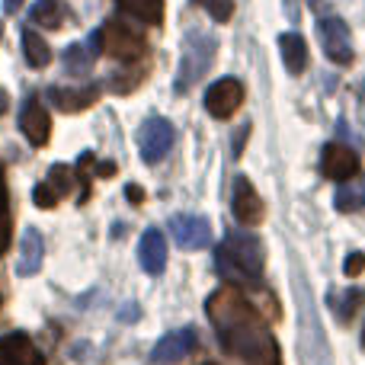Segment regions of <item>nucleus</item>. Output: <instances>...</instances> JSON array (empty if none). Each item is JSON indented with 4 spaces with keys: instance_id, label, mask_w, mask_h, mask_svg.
Masks as SVG:
<instances>
[{
    "instance_id": "1",
    "label": "nucleus",
    "mask_w": 365,
    "mask_h": 365,
    "mask_svg": "<svg viewBox=\"0 0 365 365\" xmlns=\"http://www.w3.org/2000/svg\"><path fill=\"white\" fill-rule=\"evenodd\" d=\"M208 321L218 334L221 346L237 356L244 365H282L279 343L263 324V314L253 311V304L237 289L225 285L205 304Z\"/></svg>"
},
{
    "instance_id": "2",
    "label": "nucleus",
    "mask_w": 365,
    "mask_h": 365,
    "mask_svg": "<svg viewBox=\"0 0 365 365\" xmlns=\"http://www.w3.org/2000/svg\"><path fill=\"white\" fill-rule=\"evenodd\" d=\"M215 263L225 279H231L234 285H253L263 272V247L253 234L231 231L227 240L215 250Z\"/></svg>"
},
{
    "instance_id": "3",
    "label": "nucleus",
    "mask_w": 365,
    "mask_h": 365,
    "mask_svg": "<svg viewBox=\"0 0 365 365\" xmlns=\"http://www.w3.org/2000/svg\"><path fill=\"white\" fill-rule=\"evenodd\" d=\"M215 38L208 32H189L182 38V55H180V71H177V93L189 90L192 83H199L205 77V71L212 68L215 61Z\"/></svg>"
},
{
    "instance_id": "4",
    "label": "nucleus",
    "mask_w": 365,
    "mask_h": 365,
    "mask_svg": "<svg viewBox=\"0 0 365 365\" xmlns=\"http://www.w3.org/2000/svg\"><path fill=\"white\" fill-rule=\"evenodd\" d=\"M96 38H100V48L115 61H138L145 55V36L132 23H122V19H109L96 32Z\"/></svg>"
},
{
    "instance_id": "5",
    "label": "nucleus",
    "mask_w": 365,
    "mask_h": 365,
    "mask_svg": "<svg viewBox=\"0 0 365 365\" xmlns=\"http://www.w3.org/2000/svg\"><path fill=\"white\" fill-rule=\"evenodd\" d=\"M173 141H177V132H173V125L167 119H160V115L148 119L145 125L138 128V151H141V158H145L148 164L164 160L167 154H170Z\"/></svg>"
},
{
    "instance_id": "6",
    "label": "nucleus",
    "mask_w": 365,
    "mask_h": 365,
    "mask_svg": "<svg viewBox=\"0 0 365 365\" xmlns=\"http://www.w3.org/2000/svg\"><path fill=\"white\" fill-rule=\"evenodd\" d=\"M317 38L324 45V55L334 64H353L356 51H353V36H349L346 23L336 16H324L317 23Z\"/></svg>"
},
{
    "instance_id": "7",
    "label": "nucleus",
    "mask_w": 365,
    "mask_h": 365,
    "mask_svg": "<svg viewBox=\"0 0 365 365\" xmlns=\"http://www.w3.org/2000/svg\"><path fill=\"white\" fill-rule=\"evenodd\" d=\"M240 103H244V83L234 81V77H221V81H215L205 93V109L215 115V119H227V115H234L240 109Z\"/></svg>"
},
{
    "instance_id": "8",
    "label": "nucleus",
    "mask_w": 365,
    "mask_h": 365,
    "mask_svg": "<svg viewBox=\"0 0 365 365\" xmlns=\"http://www.w3.org/2000/svg\"><path fill=\"white\" fill-rule=\"evenodd\" d=\"M321 173L327 180H334V182L353 180L356 173H359V154H356L353 148L334 141V145H327L324 148V154H321Z\"/></svg>"
},
{
    "instance_id": "9",
    "label": "nucleus",
    "mask_w": 365,
    "mask_h": 365,
    "mask_svg": "<svg viewBox=\"0 0 365 365\" xmlns=\"http://www.w3.org/2000/svg\"><path fill=\"white\" fill-rule=\"evenodd\" d=\"M170 234L182 250H202L212 240V227L202 215H177L170 221Z\"/></svg>"
},
{
    "instance_id": "10",
    "label": "nucleus",
    "mask_w": 365,
    "mask_h": 365,
    "mask_svg": "<svg viewBox=\"0 0 365 365\" xmlns=\"http://www.w3.org/2000/svg\"><path fill=\"white\" fill-rule=\"evenodd\" d=\"M0 365H45V356L29 336L16 330V334L0 336Z\"/></svg>"
},
{
    "instance_id": "11",
    "label": "nucleus",
    "mask_w": 365,
    "mask_h": 365,
    "mask_svg": "<svg viewBox=\"0 0 365 365\" xmlns=\"http://www.w3.org/2000/svg\"><path fill=\"white\" fill-rule=\"evenodd\" d=\"M195 349V334L192 330H173V334L160 336L151 349V359L160 362V365H173V362H182L189 353Z\"/></svg>"
},
{
    "instance_id": "12",
    "label": "nucleus",
    "mask_w": 365,
    "mask_h": 365,
    "mask_svg": "<svg viewBox=\"0 0 365 365\" xmlns=\"http://www.w3.org/2000/svg\"><path fill=\"white\" fill-rule=\"evenodd\" d=\"M19 128H23V135L29 138V145H36V148H42L45 141H48L51 119H48L45 106L36 100V96H29V100L23 103V113H19Z\"/></svg>"
},
{
    "instance_id": "13",
    "label": "nucleus",
    "mask_w": 365,
    "mask_h": 365,
    "mask_svg": "<svg viewBox=\"0 0 365 365\" xmlns=\"http://www.w3.org/2000/svg\"><path fill=\"white\" fill-rule=\"evenodd\" d=\"M234 218L247 227L263 221V202H259L257 189H253V182L247 177L234 180Z\"/></svg>"
},
{
    "instance_id": "14",
    "label": "nucleus",
    "mask_w": 365,
    "mask_h": 365,
    "mask_svg": "<svg viewBox=\"0 0 365 365\" xmlns=\"http://www.w3.org/2000/svg\"><path fill=\"white\" fill-rule=\"evenodd\" d=\"M48 100L55 103V109H61V113H81V109H90L100 100V87H96V83H90V87H74V90L51 87Z\"/></svg>"
},
{
    "instance_id": "15",
    "label": "nucleus",
    "mask_w": 365,
    "mask_h": 365,
    "mask_svg": "<svg viewBox=\"0 0 365 365\" xmlns=\"http://www.w3.org/2000/svg\"><path fill=\"white\" fill-rule=\"evenodd\" d=\"M138 259H141V266H145V272H151V276L164 272V266H167V240H164V234H160L158 227H148V231L141 234Z\"/></svg>"
},
{
    "instance_id": "16",
    "label": "nucleus",
    "mask_w": 365,
    "mask_h": 365,
    "mask_svg": "<svg viewBox=\"0 0 365 365\" xmlns=\"http://www.w3.org/2000/svg\"><path fill=\"white\" fill-rule=\"evenodd\" d=\"M42 257H45V244H42V234L36 227L23 234V247H19V263H16V272L19 276H36L42 269Z\"/></svg>"
},
{
    "instance_id": "17",
    "label": "nucleus",
    "mask_w": 365,
    "mask_h": 365,
    "mask_svg": "<svg viewBox=\"0 0 365 365\" xmlns=\"http://www.w3.org/2000/svg\"><path fill=\"white\" fill-rule=\"evenodd\" d=\"M279 51H282V61L289 68V74H302L308 68V42L298 32H285L279 38Z\"/></svg>"
},
{
    "instance_id": "18",
    "label": "nucleus",
    "mask_w": 365,
    "mask_h": 365,
    "mask_svg": "<svg viewBox=\"0 0 365 365\" xmlns=\"http://www.w3.org/2000/svg\"><path fill=\"white\" fill-rule=\"evenodd\" d=\"M100 38H90V42H77V45H71L68 51H64V68H68V74H87L90 68H93V61H96V55H100Z\"/></svg>"
},
{
    "instance_id": "19",
    "label": "nucleus",
    "mask_w": 365,
    "mask_h": 365,
    "mask_svg": "<svg viewBox=\"0 0 365 365\" xmlns=\"http://www.w3.org/2000/svg\"><path fill=\"white\" fill-rule=\"evenodd\" d=\"M32 23L45 26V29H61L64 19H68V6L64 0H36V6L29 10Z\"/></svg>"
},
{
    "instance_id": "20",
    "label": "nucleus",
    "mask_w": 365,
    "mask_h": 365,
    "mask_svg": "<svg viewBox=\"0 0 365 365\" xmlns=\"http://www.w3.org/2000/svg\"><path fill=\"white\" fill-rule=\"evenodd\" d=\"M115 4L122 6L125 13H132L135 19H141V23H160V16H164V0H115Z\"/></svg>"
},
{
    "instance_id": "21",
    "label": "nucleus",
    "mask_w": 365,
    "mask_h": 365,
    "mask_svg": "<svg viewBox=\"0 0 365 365\" xmlns=\"http://www.w3.org/2000/svg\"><path fill=\"white\" fill-rule=\"evenodd\" d=\"M23 55H26V61H29L32 68H45V64L51 61L48 42H45L38 32H32V29L23 32Z\"/></svg>"
},
{
    "instance_id": "22",
    "label": "nucleus",
    "mask_w": 365,
    "mask_h": 365,
    "mask_svg": "<svg viewBox=\"0 0 365 365\" xmlns=\"http://www.w3.org/2000/svg\"><path fill=\"white\" fill-rule=\"evenodd\" d=\"M334 205L340 208V212H362V208H365V180L356 182V186L336 189Z\"/></svg>"
},
{
    "instance_id": "23",
    "label": "nucleus",
    "mask_w": 365,
    "mask_h": 365,
    "mask_svg": "<svg viewBox=\"0 0 365 365\" xmlns=\"http://www.w3.org/2000/svg\"><path fill=\"white\" fill-rule=\"evenodd\" d=\"M330 304L340 311L343 321H349V317L356 314V308L362 304V292H359V289H346L343 295H334V298H330Z\"/></svg>"
},
{
    "instance_id": "24",
    "label": "nucleus",
    "mask_w": 365,
    "mask_h": 365,
    "mask_svg": "<svg viewBox=\"0 0 365 365\" xmlns=\"http://www.w3.org/2000/svg\"><path fill=\"white\" fill-rule=\"evenodd\" d=\"M48 182L58 189V195H64L68 189H74V170H71V167H64V164H55L48 170Z\"/></svg>"
},
{
    "instance_id": "25",
    "label": "nucleus",
    "mask_w": 365,
    "mask_h": 365,
    "mask_svg": "<svg viewBox=\"0 0 365 365\" xmlns=\"http://www.w3.org/2000/svg\"><path fill=\"white\" fill-rule=\"evenodd\" d=\"M32 202H36L38 208H55L58 202H61V195H58V189L51 186V182H38V186L32 189Z\"/></svg>"
},
{
    "instance_id": "26",
    "label": "nucleus",
    "mask_w": 365,
    "mask_h": 365,
    "mask_svg": "<svg viewBox=\"0 0 365 365\" xmlns=\"http://www.w3.org/2000/svg\"><path fill=\"white\" fill-rule=\"evenodd\" d=\"M192 4L205 6V10L212 13L218 23H227V19H231V13H234V0H192Z\"/></svg>"
},
{
    "instance_id": "27",
    "label": "nucleus",
    "mask_w": 365,
    "mask_h": 365,
    "mask_svg": "<svg viewBox=\"0 0 365 365\" xmlns=\"http://www.w3.org/2000/svg\"><path fill=\"white\" fill-rule=\"evenodd\" d=\"M362 269H365V253H349L346 263H343V272L346 276H359Z\"/></svg>"
},
{
    "instance_id": "28",
    "label": "nucleus",
    "mask_w": 365,
    "mask_h": 365,
    "mask_svg": "<svg viewBox=\"0 0 365 365\" xmlns=\"http://www.w3.org/2000/svg\"><path fill=\"white\" fill-rule=\"evenodd\" d=\"M6 244H10V215L0 212V253L6 250Z\"/></svg>"
},
{
    "instance_id": "29",
    "label": "nucleus",
    "mask_w": 365,
    "mask_h": 365,
    "mask_svg": "<svg viewBox=\"0 0 365 365\" xmlns=\"http://www.w3.org/2000/svg\"><path fill=\"white\" fill-rule=\"evenodd\" d=\"M0 212H6V182H4V170H0Z\"/></svg>"
},
{
    "instance_id": "30",
    "label": "nucleus",
    "mask_w": 365,
    "mask_h": 365,
    "mask_svg": "<svg viewBox=\"0 0 365 365\" xmlns=\"http://www.w3.org/2000/svg\"><path fill=\"white\" fill-rule=\"evenodd\" d=\"M23 4H26V0H4V13H16Z\"/></svg>"
},
{
    "instance_id": "31",
    "label": "nucleus",
    "mask_w": 365,
    "mask_h": 365,
    "mask_svg": "<svg viewBox=\"0 0 365 365\" xmlns=\"http://www.w3.org/2000/svg\"><path fill=\"white\" fill-rule=\"evenodd\" d=\"M125 195H128V199H132V202H141V199H145L138 186H128V189H125Z\"/></svg>"
},
{
    "instance_id": "32",
    "label": "nucleus",
    "mask_w": 365,
    "mask_h": 365,
    "mask_svg": "<svg viewBox=\"0 0 365 365\" xmlns=\"http://www.w3.org/2000/svg\"><path fill=\"white\" fill-rule=\"evenodd\" d=\"M135 314H138V308H135V304H132V308H125V311H122V321H135Z\"/></svg>"
},
{
    "instance_id": "33",
    "label": "nucleus",
    "mask_w": 365,
    "mask_h": 365,
    "mask_svg": "<svg viewBox=\"0 0 365 365\" xmlns=\"http://www.w3.org/2000/svg\"><path fill=\"white\" fill-rule=\"evenodd\" d=\"M6 106V96H0V109H4Z\"/></svg>"
},
{
    "instance_id": "34",
    "label": "nucleus",
    "mask_w": 365,
    "mask_h": 365,
    "mask_svg": "<svg viewBox=\"0 0 365 365\" xmlns=\"http://www.w3.org/2000/svg\"><path fill=\"white\" fill-rule=\"evenodd\" d=\"M208 365H212V362H208Z\"/></svg>"
}]
</instances>
